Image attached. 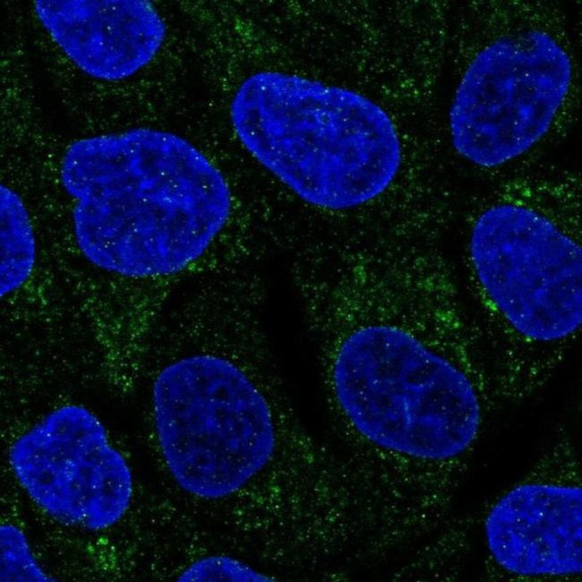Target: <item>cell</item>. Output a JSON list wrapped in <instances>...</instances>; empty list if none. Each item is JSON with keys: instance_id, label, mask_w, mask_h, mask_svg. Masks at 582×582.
I'll return each instance as SVG.
<instances>
[{"instance_id": "6da1fadb", "label": "cell", "mask_w": 582, "mask_h": 582, "mask_svg": "<svg viewBox=\"0 0 582 582\" xmlns=\"http://www.w3.org/2000/svg\"><path fill=\"white\" fill-rule=\"evenodd\" d=\"M261 301L221 289L161 344L151 386L157 443L186 492L221 500L316 447L280 387Z\"/></svg>"}, {"instance_id": "7a4b0ae2", "label": "cell", "mask_w": 582, "mask_h": 582, "mask_svg": "<svg viewBox=\"0 0 582 582\" xmlns=\"http://www.w3.org/2000/svg\"><path fill=\"white\" fill-rule=\"evenodd\" d=\"M471 219L466 270L494 392L518 403L550 381L580 331V179L509 177Z\"/></svg>"}, {"instance_id": "3957f363", "label": "cell", "mask_w": 582, "mask_h": 582, "mask_svg": "<svg viewBox=\"0 0 582 582\" xmlns=\"http://www.w3.org/2000/svg\"><path fill=\"white\" fill-rule=\"evenodd\" d=\"M60 178L84 258L136 281L190 268L232 212L228 184L214 164L184 138L158 129L73 141Z\"/></svg>"}, {"instance_id": "277c9868", "label": "cell", "mask_w": 582, "mask_h": 582, "mask_svg": "<svg viewBox=\"0 0 582 582\" xmlns=\"http://www.w3.org/2000/svg\"><path fill=\"white\" fill-rule=\"evenodd\" d=\"M457 56L449 132L468 163L503 167L576 118L579 68L556 3L467 2L458 16Z\"/></svg>"}, {"instance_id": "5b68a950", "label": "cell", "mask_w": 582, "mask_h": 582, "mask_svg": "<svg viewBox=\"0 0 582 582\" xmlns=\"http://www.w3.org/2000/svg\"><path fill=\"white\" fill-rule=\"evenodd\" d=\"M245 150L301 200L347 212L382 198L406 162L389 112L355 91L281 72L255 73L233 95Z\"/></svg>"}, {"instance_id": "8992f818", "label": "cell", "mask_w": 582, "mask_h": 582, "mask_svg": "<svg viewBox=\"0 0 582 582\" xmlns=\"http://www.w3.org/2000/svg\"><path fill=\"white\" fill-rule=\"evenodd\" d=\"M581 463L561 429L484 517L491 580H578L582 571Z\"/></svg>"}, {"instance_id": "52a82bcc", "label": "cell", "mask_w": 582, "mask_h": 582, "mask_svg": "<svg viewBox=\"0 0 582 582\" xmlns=\"http://www.w3.org/2000/svg\"><path fill=\"white\" fill-rule=\"evenodd\" d=\"M8 457L30 498L64 525L104 530L130 507V467L102 423L84 407L52 410L14 441Z\"/></svg>"}, {"instance_id": "ba28073f", "label": "cell", "mask_w": 582, "mask_h": 582, "mask_svg": "<svg viewBox=\"0 0 582 582\" xmlns=\"http://www.w3.org/2000/svg\"><path fill=\"white\" fill-rule=\"evenodd\" d=\"M38 20L62 52L87 75L120 81L159 51L165 22L144 0H38Z\"/></svg>"}, {"instance_id": "9c48e42d", "label": "cell", "mask_w": 582, "mask_h": 582, "mask_svg": "<svg viewBox=\"0 0 582 582\" xmlns=\"http://www.w3.org/2000/svg\"><path fill=\"white\" fill-rule=\"evenodd\" d=\"M1 295L24 285L33 271L36 243L24 202L6 185H1Z\"/></svg>"}, {"instance_id": "30bf717a", "label": "cell", "mask_w": 582, "mask_h": 582, "mask_svg": "<svg viewBox=\"0 0 582 582\" xmlns=\"http://www.w3.org/2000/svg\"><path fill=\"white\" fill-rule=\"evenodd\" d=\"M1 574L4 581H54L39 564L24 533L4 523L0 527Z\"/></svg>"}, {"instance_id": "8fae6325", "label": "cell", "mask_w": 582, "mask_h": 582, "mask_svg": "<svg viewBox=\"0 0 582 582\" xmlns=\"http://www.w3.org/2000/svg\"><path fill=\"white\" fill-rule=\"evenodd\" d=\"M180 581H260L267 575L229 556H206L190 564L178 576Z\"/></svg>"}]
</instances>
